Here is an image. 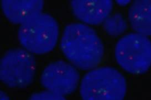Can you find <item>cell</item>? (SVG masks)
<instances>
[{
	"instance_id": "6da1fadb",
	"label": "cell",
	"mask_w": 151,
	"mask_h": 100,
	"mask_svg": "<svg viewBox=\"0 0 151 100\" xmlns=\"http://www.w3.org/2000/svg\"><path fill=\"white\" fill-rule=\"evenodd\" d=\"M60 48L70 63L82 70L97 68L104 54V45L97 33L81 23H71L65 27Z\"/></svg>"
},
{
	"instance_id": "7a4b0ae2",
	"label": "cell",
	"mask_w": 151,
	"mask_h": 100,
	"mask_svg": "<svg viewBox=\"0 0 151 100\" xmlns=\"http://www.w3.org/2000/svg\"><path fill=\"white\" fill-rule=\"evenodd\" d=\"M126 90L124 76L118 70L110 67L90 70L80 83L82 100H124Z\"/></svg>"
},
{
	"instance_id": "3957f363",
	"label": "cell",
	"mask_w": 151,
	"mask_h": 100,
	"mask_svg": "<svg viewBox=\"0 0 151 100\" xmlns=\"http://www.w3.org/2000/svg\"><path fill=\"white\" fill-rule=\"evenodd\" d=\"M59 34L57 21L49 14L42 12L20 26L18 38L23 48L31 53L40 55L55 48Z\"/></svg>"
},
{
	"instance_id": "277c9868",
	"label": "cell",
	"mask_w": 151,
	"mask_h": 100,
	"mask_svg": "<svg viewBox=\"0 0 151 100\" xmlns=\"http://www.w3.org/2000/svg\"><path fill=\"white\" fill-rule=\"evenodd\" d=\"M116 60L120 67L132 74L146 73L151 67V41L137 33L124 35L116 45Z\"/></svg>"
},
{
	"instance_id": "5b68a950",
	"label": "cell",
	"mask_w": 151,
	"mask_h": 100,
	"mask_svg": "<svg viewBox=\"0 0 151 100\" xmlns=\"http://www.w3.org/2000/svg\"><path fill=\"white\" fill-rule=\"evenodd\" d=\"M36 72L35 58L24 48L9 50L0 61V80L12 88L26 87L31 84Z\"/></svg>"
},
{
	"instance_id": "8992f818",
	"label": "cell",
	"mask_w": 151,
	"mask_h": 100,
	"mask_svg": "<svg viewBox=\"0 0 151 100\" xmlns=\"http://www.w3.org/2000/svg\"><path fill=\"white\" fill-rule=\"evenodd\" d=\"M40 80L42 85L47 90L64 96L76 89L80 75L74 65L59 60L50 63L45 68Z\"/></svg>"
},
{
	"instance_id": "52a82bcc",
	"label": "cell",
	"mask_w": 151,
	"mask_h": 100,
	"mask_svg": "<svg viewBox=\"0 0 151 100\" xmlns=\"http://www.w3.org/2000/svg\"><path fill=\"white\" fill-rule=\"evenodd\" d=\"M71 10L76 17L85 24L99 25L111 14V0H72Z\"/></svg>"
},
{
	"instance_id": "ba28073f",
	"label": "cell",
	"mask_w": 151,
	"mask_h": 100,
	"mask_svg": "<svg viewBox=\"0 0 151 100\" xmlns=\"http://www.w3.org/2000/svg\"><path fill=\"white\" fill-rule=\"evenodd\" d=\"M44 6L42 0H2L1 6L9 21L20 25L42 13Z\"/></svg>"
},
{
	"instance_id": "9c48e42d",
	"label": "cell",
	"mask_w": 151,
	"mask_h": 100,
	"mask_svg": "<svg viewBox=\"0 0 151 100\" xmlns=\"http://www.w3.org/2000/svg\"><path fill=\"white\" fill-rule=\"evenodd\" d=\"M128 18L135 33L151 36V0L133 1L129 8Z\"/></svg>"
},
{
	"instance_id": "30bf717a",
	"label": "cell",
	"mask_w": 151,
	"mask_h": 100,
	"mask_svg": "<svg viewBox=\"0 0 151 100\" xmlns=\"http://www.w3.org/2000/svg\"><path fill=\"white\" fill-rule=\"evenodd\" d=\"M102 24L107 33L113 36L124 34L127 29V21L121 13L110 14Z\"/></svg>"
},
{
	"instance_id": "8fae6325",
	"label": "cell",
	"mask_w": 151,
	"mask_h": 100,
	"mask_svg": "<svg viewBox=\"0 0 151 100\" xmlns=\"http://www.w3.org/2000/svg\"><path fill=\"white\" fill-rule=\"evenodd\" d=\"M28 100H67L65 97L48 90L34 93Z\"/></svg>"
},
{
	"instance_id": "7c38bea8",
	"label": "cell",
	"mask_w": 151,
	"mask_h": 100,
	"mask_svg": "<svg viewBox=\"0 0 151 100\" xmlns=\"http://www.w3.org/2000/svg\"><path fill=\"white\" fill-rule=\"evenodd\" d=\"M0 100H10L9 97L4 91L0 92Z\"/></svg>"
},
{
	"instance_id": "4fadbf2b",
	"label": "cell",
	"mask_w": 151,
	"mask_h": 100,
	"mask_svg": "<svg viewBox=\"0 0 151 100\" xmlns=\"http://www.w3.org/2000/svg\"><path fill=\"white\" fill-rule=\"evenodd\" d=\"M117 2V4L120 5V6H126L129 4H130L131 1H129V0H119V1H116Z\"/></svg>"
}]
</instances>
